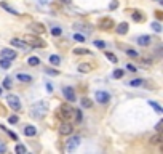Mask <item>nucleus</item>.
I'll list each match as a JSON object with an SVG mask.
<instances>
[{
  "label": "nucleus",
  "instance_id": "nucleus-20",
  "mask_svg": "<svg viewBox=\"0 0 163 154\" xmlns=\"http://www.w3.org/2000/svg\"><path fill=\"white\" fill-rule=\"evenodd\" d=\"M10 66H11L10 59H7V58H2V59H0V68H2V69H8Z\"/></svg>",
  "mask_w": 163,
  "mask_h": 154
},
{
  "label": "nucleus",
  "instance_id": "nucleus-44",
  "mask_svg": "<svg viewBox=\"0 0 163 154\" xmlns=\"http://www.w3.org/2000/svg\"><path fill=\"white\" fill-rule=\"evenodd\" d=\"M109 8H110V10H112V8H117V2H112V3L109 5Z\"/></svg>",
  "mask_w": 163,
  "mask_h": 154
},
{
  "label": "nucleus",
  "instance_id": "nucleus-38",
  "mask_svg": "<svg viewBox=\"0 0 163 154\" xmlns=\"http://www.w3.org/2000/svg\"><path fill=\"white\" fill-rule=\"evenodd\" d=\"M95 45L98 47V48H104V47H106V44L102 40H95Z\"/></svg>",
  "mask_w": 163,
  "mask_h": 154
},
{
  "label": "nucleus",
  "instance_id": "nucleus-42",
  "mask_svg": "<svg viewBox=\"0 0 163 154\" xmlns=\"http://www.w3.org/2000/svg\"><path fill=\"white\" fill-rule=\"evenodd\" d=\"M142 64H152V59H149V58L142 59Z\"/></svg>",
  "mask_w": 163,
  "mask_h": 154
},
{
  "label": "nucleus",
  "instance_id": "nucleus-32",
  "mask_svg": "<svg viewBox=\"0 0 163 154\" xmlns=\"http://www.w3.org/2000/svg\"><path fill=\"white\" fill-rule=\"evenodd\" d=\"M130 85H131V87H139V85H142V80H141V79H134V80L130 82Z\"/></svg>",
  "mask_w": 163,
  "mask_h": 154
},
{
  "label": "nucleus",
  "instance_id": "nucleus-9",
  "mask_svg": "<svg viewBox=\"0 0 163 154\" xmlns=\"http://www.w3.org/2000/svg\"><path fill=\"white\" fill-rule=\"evenodd\" d=\"M72 132H74V127L69 122H64V124L59 125V133L61 135H71Z\"/></svg>",
  "mask_w": 163,
  "mask_h": 154
},
{
  "label": "nucleus",
  "instance_id": "nucleus-10",
  "mask_svg": "<svg viewBox=\"0 0 163 154\" xmlns=\"http://www.w3.org/2000/svg\"><path fill=\"white\" fill-rule=\"evenodd\" d=\"M0 55H2V58H7V59H10V61L16 58V51L11 50V48H3L0 51Z\"/></svg>",
  "mask_w": 163,
  "mask_h": 154
},
{
  "label": "nucleus",
  "instance_id": "nucleus-15",
  "mask_svg": "<svg viewBox=\"0 0 163 154\" xmlns=\"http://www.w3.org/2000/svg\"><path fill=\"white\" fill-rule=\"evenodd\" d=\"M128 29H130V27H128L127 23H120V24L117 26V34L123 35V34H127V32H128Z\"/></svg>",
  "mask_w": 163,
  "mask_h": 154
},
{
  "label": "nucleus",
  "instance_id": "nucleus-18",
  "mask_svg": "<svg viewBox=\"0 0 163 154\" xmlns=\"http://www.w3.org/2000/svg\"><path fill=\"white\" fill-rule=\"evenodd\" d=\"M0 5H2V8H3V10H7L8 13H11V15H19V13H18V11L15 10V8H11V7L8 5V3H5V2H2Z\"/></svg>",
  "mask_w": 163,
  "mask_h": 154
},
{
  "label": "nucleus",
  "instance_id": "nucleus-13",
  "mask_svg": "<svg viewBox=\"0 0 163 154\" xmlns=\"http://www.w3.org/2000/svg\"><path fill=\"white\" fill-rule=\"evenodd\" d=\"M31 31L34 32V34H43L46 29H45L42 24H39V23H37V24H32V26H31Z\"/></svg>",
  "mask_w": 163,
  "mask_h": 154
},
{
  "label": "nucleus",
  "instance_id": "nucleus-19",
  "mask_svg": "<svg viewBox=\"0 0 163 154\" xmlns=\"http://www.w3.org/2000/svg\"><path fill=\"white\" fill-rule=\"evenodd\" d=\"M78 71H80V72H90L91 71V66L88 63H82L80 66H78Z\"/></svg>",
  "mask_w": 163,
  "mask_h": 154
},
{
  "label": "nucleus",
  "instance_id": "nucleus-35",
  "mask_svg": "<svg viewBox=\"0 0 163 154\" xmlns=\"http://www.w3.org/2000/svg\"><path fill=\"white\" fill-rule=\"evenodd\" d=\"M74 114H75L77 122H82V111H80V109H77V111H74Z\"/></svg>",
  "mask_w": 163,
  "mask_h": 154
},
{
  "label": "nucleus",
  "instance_id": "nucleus-12",
  "mask_svg": "<svg viewBox=\"0 0 163 154\" xmlns=\"http://www.w3.org/2000/svg\"><path fill=\"white\" fill-rule=\"evenodd\" d=\"M138 44L141 45V47H147V45H150V42H152V37L150 35H141V37H138Z\"/></svg>",
  "mask_w": 163,
  "mask_h": 154
},
{
  "label": "nucleus",
  "instance_id": "nucleus-26",
  "mask_svg": "<svg viewBox=\"0 0 163 154\" xmlns=\"http://www.w3.org/2000/svg\"><path fill=\"white\" fill-rule=\"evenodd\" d=\"M149 104H150V106H152V108H153V109H155V111H157V113H163V109H162V106H160V104H158V103H155V101H149Z\"/></svg>",
  "mask_w": 163,
  "mask_h": 154
},
{
  "label": "nucleus",
  "instance_id": "nucleus-46",
  "mask_svg": "<svg viewBox=\"0 0 163 154\" xmlns=\"http://www.w3.org/2000/svg\"><path fill=\"white\" fill-rule=\"evenodd\" d=\"M59 2H61V3H66V5H69V3H71V0H59Z\"/></svg>",
  "mask_w": 163,
  "mask_h": 154
},
{
  "label": "nucleus",
  "instance_id": "nucleus-17",
  "mask_svg": "<svg viewBox=\"0 0 163 154\" xmlns=\"http://www.w3.org/2000/svg\"><path fill=\"white\" fill-rule=\"evenodd\" d=\"M35 133H37V128L34 127V125H27V127L24 128V135H26V137H34Z\"/></svg>",
  "mask_w": 163,
  "mask_h": 154
},
{
  "label": "nucleus",
  "instance_id": "nucleus-29",
  "mask_svg": "<svg viewBox=\"0 0 163 154\" xmlns=\"http://www.w3.org/2000/svg\"><path fill=\"white\" fill-rule=\"evenodd\" d=\"M150 26H152V29L155 32H162V26H160V23H158V21H153Z\"/></svg>",
  "mask_w": 163,
  "mask_h": 154
},
{
  "label": "nucleus",
  "instance_id": "nucleus-6",
  "mask_svg": "<svg viewBox=\"0 0 163 154\" xmlns=\"http://www.w3.org/2000/svg\"><path fill=\"white\" fill-rule=\"evenodd\" d=\"M78 144H80V137H74V138H71V140L67 141V146H66L67 152L75 151V149L78 148Z\"/></svg>",
  "mask_w": 163,
  "mask_h": 154
},
{
  "label": "nucleus",
  "instance_id": "nucleus-24",
  "mask_svg": "<svg viewBox=\"0 0 163 154\" xmlns=\"http://www.w3.org/2000/svg\"><path fill=\"white\" fill-rule=\"evenodd\" d=\"M74 53L75 55H88V53H91L88 48H74Z\"/></svg>",
  "mask_w": 163,
  "mask_h": 154
},
{
  "label": "nucleus",
  "instance_id": "nucleus-30",
  "mask_svg": "<svg viewBox=\"0 0 163 154\" xmlns=\"http://www.w3.org/2000/svg\"><path fill=\"white\" fill-rule=\"evenodd\" d=\"M16 152L18 154H24V152H27V149H26L24 144H18V146H16Z\"/></svg>",
  "mask_w": 163,
  "mask_h": 154
},
{
  "label": "nucleus",
  "instance_id": "nucleus-7",
  "mask_svg": "<svg viewBox=\"0 0 163 154\" xmlns=\"http://www.w3.org/2000/svg\"><path fill=\"white\" fill-rule=\"evenodd\" d=\"M63 93H64V96H66L67 101H71V103L75 101L77 96H75V92H74L72 87H64V88H63Z\"/></svg>",
  "mask_w": 163,
  "mask_h": 154
},
{
  "label": "nucleus",
  "instance_id": "nucleus-21",
  "mask_svg": "<svg viewBox=\"0 0 163 154\" xmlns=\"http://www.w3.org/2000/svg\"><path fill=\"white\" fill-rule=\"evenodd\" d=\"M27 63H29V66H39L40 64V59L37 56H31L29 59H27Z\"/></svg>",
  "mask_w": 163,
  "mask_h": 154
},
{
  "label": "nucleus",
  "instance_id": "nucleus-36",
  "mask_svg": "<svg viewBox=\"0 0 163 154\" xmlns=\"http://www.w3.org/2000/svg\"><path fill=\"white\" fill-rule=\"evenodd\" d=\"M46 74H50V76H58L59 71H56V69H50V68H46Z\"/></svg>",
  "mask_w": 163,
  "mask_h": 154
},
{
  "label": "nucleus",
  "instance_id": "nucleus-41",
  "mask_svg": "<svg viewBox=\"0 0 163 154\" xmlns=\"http://www.w3.org/2000/svg\"><path fill=\"white\" fill-rule=\"evenodd\" d=\"M162 125H163V122H162V120H160V122H158V124L155 125V130H157V132H160V130H162Z\"/></svg>",
  "mask_w": 163,
  "mask_h": 154
},
{
  "label": "nucleus",
  "instance_id": "nucleus-8",
  "mask_svg": "<svg viewBox=\"0 0 163 154\" xmlns=\"http://www.w3.org/2000/svg\"><path fill=\"white\" fill-rule=\"evenodd\" d=\"M112 26H114V20H110V18H102V20H99V29H102V31L110 29Z\"/></svg>",
  "mask_w": 163,
  "mask_h": 154
},
{
  "label": "nucleus",
  "instance_id": "nucleus-47",
  "mask_svg": "<svg viewBox=\"0 0 163 154\" xmlns=\"http://www.w3.org/2000/svg\"><path fill=\"white\" fill-rule=\"evenodd\" d=\"M0 95H2V88H0Z\"/></svg>",
  "mask_w": 163,
  "mask_h": 154
},
{
  "label": "nucleus",
  "instance_id": "nucleus-31",
  "mask_svg": "<svg viewBox=\"0 0 163 154\" xmlns=\"http://www.w3.org/2000/svg\"><path fill=\"white\" fill-rule=\"evenodd\" d=\"M74 40H77V42H85V35L83 34H74Z\"/></svg>",
  "mask_w": 163,
  "mask_h": 154
},
{
  "label": "nucleus",
  "instance_id": "nucleus-5",
  "mask_svg": "<svg viewBox=\"0 0 163 154\" xmlns=\"http://www.w3.org/2000/svg\"><path fill=\"white\" fill-rule=\"evenodd\" d=\"M96 101L101 103V104H107L110 101V95L107 92H96Z\"/></svg>",
  "mask_w": 163,
  "mask_h": 154
},
{
  "label": "nucleus",
  "instance_id": "nucleus-45",
  "mask_svg": "<svg viewBox=\"0 0 163 154\" xmlns=\"http://www.w3.org/2000/svg\"><path fill=\"white\" fill-rule=\"evenodd\" d=\"M128 69H130V71H133V72H134V71H136V68H134V66H133V64H128Z\"/></svg>",
  "mask_w": 163,
  "mask_h": 154
},
{
  "label": "nucleus",
  "instance_id": "nucleus-11",
  "mask_svg": "<svg viewBox=\"0 0 163 154\" xmlns=\"http://www.w3.org/2000/svg\"><path fill=\"white\" fill-rule=\"evenodd\" d=\"M11 45L13 47H18V48H22V50H31V47L26 44L24 40H19V39H11Z\"/></svg>",
  "mask_w": 163,
  "mask_h": 154
},
{
  "label": "nucleus",
  "instance_id": "nucleus-34",
  "mask_svg": "<svg viewBox=\"0 0 163 154\" xmlns=\"http://www.w3.org/2000/svg\"><path fill=\"white\" fill-rule=\"evenodd\" d=\"M127 55L128 56H131V58H138L139 56V53L138 51H134V50H127Z\"/></svg>",
  "mask_w": 163,
  "mask_h": 154
},
{
  "label": "nucleus",
  "instance_id": "nucleus-1",
  "mask_svg": "<svg viewBox=\"0 0 163 154\" xmlns=\"http://www.w3.org/2000/svg\"><path fill=\"white\" fill-rule=\"evenodd\" d=\"M24 42L31 47V48H45V47H46V42L42 40L37 34L35 35H26Z\"/></svg>",
  "mask_w": 163,
  "mask_h": 154
},
{
  "label": "nucleus",
  "instance_id": "nucleus-28",
  "mask_svg": "<svg viewBox=\"0 0 163 154\" xmlns=\"http://www.w3.org/2000/svg\"><path fill=\"white\" fill-rule=\"evenodd\" d=\"M91 100H88V98H82V108H91Z\"/></svg>",
  "mask_w": 163,
  "mask_h": 154
},
{
  "label": "nucleus",
  "instance_id": "nucleus-43",
  "mask_svg": "<svg viewBox=\"0 0 163 154\" xmlns=\"http://www.w3.org/2000/svg\"><path fill=\"white\" fill-rule=\"evenodd\" d=\"M46 90H48V92H53V85H51V83H46Z\"/></svg>",
  "mask_w": 163,
  "mask_h": 154
},
{
  "label": "nucleus",
  "instance_id": "nucleus-16",
  "mask_svg": "<svg viewBox=\"0 0 163 154\" xmlns=\"http://www.w3.org/2000/svg\"><path fill=\"white\" fill-rule=\"evenodd\" d=\"M16 77H18V80H21V82H31L32 80V76H29V74H24V72H18Z\"/></svg>",
  "mask_w": 163,
  "mask_h": 154
},
{
  "label": "nucleus",
  "instance_id": "nucleus-37",
  "mask_svg": "<svg viewBox=\"0 0 163 154\" xmlns=\"http://www.w3.org/2000/svg\"><path fill=\"white\" fill-rule=\"evenodd\" d=\"M3 87L5 88H11V79H5V80H3Z\"/></svg>",
  "mask_w": 163,
  "mask_h": 154
},
{
  "label": "nucleus",
  "instance_id": "nucleus-2",
  "mask_svg": "<svg viewBox=\"0 0 163 154\" xmlns=\"http://www.w3.org/2000/svg\"><path fill=\"white\" fill-rule=\"evenodd\" d=\"M56 116L59 119H63V120H67V119H71L74 116V109L69 104H61L58 108V111H56Z\"/></svg>",
  "mask_w": 163,
  "mask_h": 154
},
{
  "label": "nucleus",
  "instance_id": "nucleus-3",
  "mask_svg": "<svg viewBox=\"0 0 163 154\" xmlns=\"http://www.w3.org/2000/svg\"><path fill=\"white\" fill-rule=\"evenodd\" d=\"M31 113H32V117H43V116H45V113H46V104H45V103H37V104L34 106V108H32V111H31Z\"/></svg>",
  "mask_w": 163,
  "mask_h": 154
},
{
  "label": "nucleus",
  "instance_id": "nucleus-27",
  "mask_svg": "<svg viewBox=\"0 0 163 154\" xmlns=\"http://www.w3.org/2000/svg\"><path fill=\"white\" fill-rule=\"evenodd\" d=\"M106 56H107V59H109V61H112V63H117V61H118L117 56H115L114 53H110V51H106Z\"/></svg>",
  "mask_w": 163,
  "mask_h": 154
},
{
  "label": "nucleus",
  "instance_id": "nucleus-39",
  "mask_svg": "<svg viewBox=\"0 0 163 154\" xmlns=\"http://www.w3.org/2000/svg\"><path fill=\"white\" fill-rule=\"evenodd\" d=\"M18 120H19V119H18L16 116H11V117H8V122H10V124H18Z\"/></svg>",
  "mask_w": 163,
  "mask_h": 154
},
{
  "label": "nucleus",
  "instance_id": "nucleus-22",
  "mask_svg": "<svg viewBox=\"0 0 163 154\" xmlns=\"http://www.w3.org/2000/svg\"><path fill=\"white\" fill-rule=\"evenodd\" d=\"M123 76H125V71H123V69H115L114 74H112L114 79H122Z\"/></svg>",
  "mask_w": 163,
  "mask_h": 154
},
{
  "label": "nucleus",
  "instance_id": "nucleus-33",
  "mask_svg": "<svg viewBox=\"0 0 163 154\" xmlns=\"http://www.w3.org/2000/svg\"><path fill=\"white\" fill-rule=\"evenodd\" d=\"M61 27H53V29H51V34H53L54 37H58V35H61Z\"/></svg>",
  "mask_w": 163,
  "mask_h": 154
},
{
  "label": "nucleus",
  "instance_id": "nucleus-14",
  "mask_svg": "<svg viewBox=\"0 0 163 154\" xmlns=\"http://www.w3.org/2000/svg\"><path fill=\"white\" fill-rule=\"evenodd\" d=\"M163 141V137H162V133L158 132L157 135H153V137H150V140H149V143L150 144H160Z\"/></svg>",
  "mask_w": 163,
  "mask_h": 154
},
{
  "label": "nucleus",
  "instance_id": "nucleus-25",
  "mask_svg": "<svg viewBox=\"0 0 163 154\" xmlns=\"http://www.w3.org/2000/svg\"><path fill=\"white\" fill-rule=\"evenodd\" d=\"M133 20H134V21H139V23H141V21H144L142 13H141V11H134V13H133Z\"/></svg>",
  "mask_w": 163,
  "mask_h": 154
},
{
  "label": "nucleus",
  "instance_id": "nucleus-40",
  "mask_svg": "<svg viewBox=\"0 0 163 154\" xmlns=\"http://www.w3.org/2000/svg\"><path fill=\"white\" fill-rule=\"evenodd\" d=\"M0 152H7V144L0 141Z\"/></svg>",
  "mask_w": 163,
  "mask_h": 154
},
{
  "label": "nucleus",
  "instance_id": "nucleus-4",
  "mask_svg": "<svg viewBox=\"0 0 163 154\" xmlns=\"http://www.w3.org/2000/svg\"><path fill=\"white\" fill-rule=\"evenodd\" d=\"M7 103H8V106H10L13 111H21V101H19V98H18L16 95H8L7 96Z\"/></svg>",
  "mask_w": 163,
  "mask_h": 154
},
{
  "label": "nucleus",
  "instance_id": "nucleus-23",
  "mask_svg": "<svg viewBox=\"0 0 163 154\" xmlns=\"http://www.w3.org/2000/svg\"><path fill=\"white\" fill-rule=\"evenodd\" d=\"M50 63L54 64V66H58V64L61 63V58H59L58 55H51V56H50Z\"/></svg>",
  "mask_w": 163,
  "mask_h": 154
}]
</instances>
